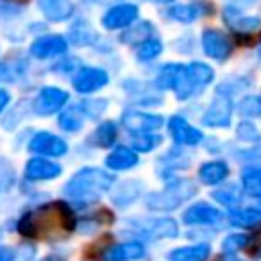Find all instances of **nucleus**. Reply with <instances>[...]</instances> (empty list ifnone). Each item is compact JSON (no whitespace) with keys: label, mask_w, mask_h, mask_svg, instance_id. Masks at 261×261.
<instances>
[{"label":"nucleus","mask_w":261,"mask_h":261,"mask_svg":"<svg viewBox=\"0 0 261 261\" xmlns=\"http://www.w3.org/2000/svg\"><path fill=\"white\" fill-rule=\"evenodd\" d=\"M75 228V216L65 202H49L18 220V230L27 239H57Z\"/></svg>","instance_id":"f257e3e1"},{"label":"nucleus","mask_w":261,"mask_h":261,"mask_svg":"<svg viewBox=\"0 0 261 261\" xmlns=\"http://www.w3.org/2000/svg\"><path fill=\"white\" fill-rule=\"evenodd\" d=\"M114 184V175L100 167H84L63 186V194L73 202H94Z\"/></svg>","instance_id":"f03ea898"},{"label":"nucleus","mask_w":261,"mask_h":261,"mask_svg":"<svg viewBox=\"0 0 261 261\" xmlns=\"http://www.w3.org/2000/svg\"><path fill=\"white\" fill-rule=\"evenodd\" d=\"M212 80H214L212 67L206 65V63L194 61V63L181 67V73H179V77L175 82L173 92H175L177 100H190V98L198 96Z\"/></svg>","instance_id":"7ed1b4c3"},{"label":"nucleus","mask_w":261,"mask_h":261,"mask_svg":"<svg viewBox=\"0 0 261 261\" xmlns=\"http://www.w3.org/2000/svg\"><path fill=\"white\" fill-rule=\"evenodd\" d=\"M196 192H198V188H196L194 181H190V179H175L165 190L149 194L145 198V204L151 210H173L184 200H190Z\"/></svg>","instance_id":"20e7f679"},{"label":"nucleus","mask_w":261,"mask_h":261,"mask_svg":"<svg viewBox=\"0 0 261 261\" xmlns=\"http://www.w3.org/2000/svg\"><path fill=\"white\" fill-rule=\"evenodd\" d=\"M67 100H69V96L65 90L55 88V86H47V88L39 90V94L33 102V112L37 116H49V114L61 110L67 104Z\"/></svg>","instance_id":"39448f33"},{"label":"nucleus","mask_w":261,"mask_h":261,"mask_svg":"<svg viewBox=\"0 0 261 261\" xmlns=\"http://www.w3.org/2000/svg\"><path fill=\"white\" fill-rule=\"evenodd\" d=\"M230 112H232V102L228 94L218 92L216 98L208 104L202 120L206 126H216V128H224L230 124Z\"/></svg>","instance_id":"423d86ee"},{"label":"nucleus","mask_w":261,"mask_h":261,"mask_svg":"<svg viewBox=\"0 0 261 261\" xmlns=\"http://www.w3.org/2000/svg\"><path fill=\"white\" fill-rule=\"evenodd\" d=\"M29 151L35 155H45V157H61L67 153V143L53 135V133H37L33 135V139L29 141Z\"/></svg>","instance_id":"0eeeda50"},{"label":"nucleus","mask_w":261,"mask_h":261,"mask_svg":"<svg viewBox=\"0 0 261 261\" xmlns=\"http://www.w3.org/2000/svg\"><path fill=\"white\" fill-rule=\"evenodd\" d=\"M122 126L133 133V135H143V133H153L163 126V118L159 114H149V112H137V110H126L120 118Z\"/></svg>","instance_id":"6e6552de"},{"label":"nucleus","mask_w":261,"mask_h":261,"mask_svg":"<svg viewBox=\"0 0 261 261\" xmlns=\"http://www.w3.org/2000/svg\"><path fill=\"white\" fill-rule=\"evenodd\" d=\"M75 92L80 94H92L102 90L108 84V73L100 67H80L77 73L71 80Z\"/></svg>","instance_id":"1a4fd4ad"},{"label":"nucleus","mask_w":261,"mask_h":261,"mask_svg":"<svg viewBox=\"0 0 261 261\" xmlns=\"http://www.w3.org/2000/svg\"><path fill=\"white\" fill-rule=\"evenodd\" d=\"M139 18V8L137 4L124 2V4H116L110 10H106V14L102 16V24L110 31L114 29H124L128 24H133Z\"/></svg>","instance_id":"9d476101"},{"label":"nucleus","mask_w":261,"mask_h":261,"mask_svg":"<svg viewBox=\"0 0 261 261\" xmlns=\"http://www.w3.org/2000/svg\"><path fill=\"white\" fill-rule=\"evenodd\" d=\"M67 51V41L61 35H43L33 41L31 55L37 59H51L57 55H63Z\"/></svg>","instance_id":"9b49d317"},{"label":"nucleus","mask_w":261,"mask_h":261,"mask_svg":"<svg viewBox=\"0 0 261 261\" xmlns=\"http://www.w3.org/2000/svg\"><path fill=\"white\" fill-rule=\"evenodd\" d=\"M202 49L208 57H212L216 61H224L230 55V43H228L226 35L216 29H206L202 33Z\"/></svg>","instance_id":"f8f14e48"},{"label":"nucleus","mask_w":261,"mask_h":261,"mask_svg":"<svg viewBox=\"0 0 261 261\" xmlns=\"http://www.w3.org/2000/svg\"><path fill=\"white\" fill-rule=\"evenodd\" d=\"M61 173V165L55 161H49L45 157H33L24 165V177L29 181H47L55 179Z\"/></svg>","instance_id":"ddd939ff"},{"label":"nucleus","mask_w":261,"mask_h":261,"mask_svg":"<svg viewBox=\"0 0 261 261\" xmlns=\"http://www.w3.org/2000/svg\"><path fill=\"white\" fill-rule=\"evenodd\" d=\"M169 126V133H171V139L177 143V145H188V147H194L202 141V130H198L196 126H192L186 118L181 116H173L169 118L167 122Z\"/></svg>","instance_id":"4468645a"},{"label":"nucleus","mask_w":261,"mask_h":261,"mask_svg":"<svg viewBox=\"0 0 261 261\" xmlns=\"http://www.w3.org/2000/svg\"><path fill=\"white\" fill-rule=\"evenodd\" d=\"M181 220L186 224H220L222 222V212L218 208L206 204V202H198V204L190 206L184 212Z\"/></svg>","instance_id":"2eb2a0df"},{"label":"nucleus","mask_w":261,"mask_h":261,"mask_svg":"<svg viewBox=\"0 0 261 261\" xmlns=\"http://www.w3.org/2000/svg\"><path fill=\"white\" fill-rule=\"evenodd\" d=\"M143 257H145V247L139 241L120 243V245L104 249L102 253V261H139Z\"/></svg>","instance_id":"dca6fc26"},{"label":"nucleus","mask_w":261,"mask_h":261,"mask_svg":"<svg viewBox=\"0 0 261 261\" xmlns=\"http://www.w3.org/2000/svg\"><path fill=\"white\" fill-rule=\"evenodd\" d=\"M39 10L43 12V16L51 22H63L67 18L73 16V2L71 0H37Z\"/></svg>","instance_id":"f3484780"},{"label":"nucleus","mask_w":261,"mask_h":261,"mask_svg":"<svg viewBox=\"0 0 261 261\" xmlns=\"http://www.w3.org/2000/svg\"><path fill=\"white\" fill-rule=\"evenodd\" d=\"M224 20L228 24V29H232L234 33H253L261 27V18L259 16H245L234 8H226L224 10Z\"/></svg>","instance_id":"a211bd4d"},{"label":"nucleus","mask_w":261,"mask_h":261,"mask_svg":"<svg viewBox=\"0 0 261 261\" xmlns=\"http://www.w3.org/2000/svg\"><path fill=\"white\" fill-rule=\"evenodd\" d=\"M139 163V155L130 147H116L108 157H106V167L114 171H124L130 169Z\"/></svg>","instance_id":"6ab92c4d"},{"label":"nucleus","mask_w":261,"mask_h":261,"mask_svg":"<svg viewBox=\"0 0 261 261\" xmlns=\"http://www.w3.org/2000/svg\"><path fill=\"white\" fill-rule=\"evenodd\" d=\"M153 239H175L177 237V222L173 218H153L141 226Z\"/></svg>","instance_id":"aec40b11"},{"label":"nucleus","mask_w":261,"mask_h":261,"mask_svg":"<svg viewBox=\"0 0 261 261\" xmlns=\"http://www.w3.org/2000/svg\"><path fill=\"white\" fill-rule=\"evenodd\" d=\"M206 10H208V6L202 4V2H198V4H175V6H171L167 10V16L177 20V22H186L188 24V22H194L196 18H200Z\"/></svg>","instance_id":"412c9836"},{"label":"nucleus","mask_w":261,"mask_h":261,"mask_svg":"<svg viewBox=\"0 0 261 261\" xmlns=\"http://www.w3.org/2000/svg\"><path fill=\"white\" fill-rule=\"evenodd\" d=\"M226 175H228V165H226L224 161H208V163H204V165L200 167V171H198L200 181H204V184H208V186L220 184L222 179H226Z\"/></svg>","instance_id":"4be33fe9"},{"label":"nucleus","mask_w":261,"mask_h":261,"mask_svg":"<svg viewBox=\"0 0 261 261\" xmlns=\"http://www.w3.org/2000/svg\"><path fill=\"white\" fill-rule=\"evenodd\" d=\"M210 255V245H192V247H179L169 253V261H206Z\"/></svg>","instance_id":"5701e85b"},{"label":"nucleus","mask_w":261,"mask_h":261,"mask_svg":"<svg viewBox=\"0 0 261 261\" xmlns=\"http://www.w3.org/2000/svg\"><path fill=\"white\" fill-rule=\"evenodd\" d=\"M141 194V181H122L116 190H114V194H112V202L116 204V206H128V204H133L135 200H137V196Z\"/></svg>","instance_id":"b1692460"},{"label":"nucleus","mask_w":261,"mask_h":261,"mask_svg":"<svg viewBox=\"0 0 261 261\" xmlns=\"http://www.w3.org/2000/svg\"><path fill=\"white\" fill-rule=\"evenodd\" d=\"M151 31H153V24H151V22L141 20V22H137L135 27H130L126 33H122V37H120V39H122L126 45L139 47V45H143L145 41H149V39H151Z\"/></svg>","instance_id":"393cba45"},{"label":"nucleus","mask_w":261,"mask_h":261,"mask_svg":"<svg viewBox=\"0 0 261 261\" xmlns=\"http://www.w3.org/2000/svg\"><path fill=\"white\" fill-rule=\"evenodd\" d=\"M230 222L234 226H243V228H251L255 224L261 222V210L259 208H241V210H230L228 214Z\"/></svg>","instance_id":"a878e982"},{"label":"nucleus","mask_w":261,"mask_h":261,"mask_svg":"<svg viewBox=\"0 0 261 261\" xmlns=\"http://www.w3.org/2000/svg\"><path fill=\"white\" fill-rule=\"evenodd\" d=\"M181 67L184 65H177V63H167L159 69L157 77H155V86L159 90H173L175 88V82L181 73Z\"/></svg>","instance_id":"bb28decb"},{"label":"nucleus","mask_w":261,"mask_h":261,"mask_svg":"<svg viewBox=\"0 0 261 261\" xmlns=\"http://www.w3.org/2000/svg\"><path fill=\"white\" fill-rule=\"evenodd\" d=\"M243 190L247 196L261 198V167H247L243 169Z\"/></svg>","instance_id":"cd10ccee"},{"label":"nucleus","mask_w":261,"mask_h":261,"mask_svg":"<svg viewBox=\"0 0 261 261\" xmlns=\"http://www.w3.org/2000/svg\"><path fill=\"white\" fill-rule=\"evenodd\" d=\"M57 122H59V126H61L63 130H67V133H77V130L84 126V114H82V110H80L77 106H73V108L63 110V112L59 114Z\"/></svg>","instance_id":"c85d7f7f"},{"label":"nucleus","mask_w":261,"mask_h":261,"mask_svg":"<svg viewBox=\"0 0 261 261\" xmlns=\"http://www.w3.org/2000/svg\"><path fill=\"white\" fill-rule=\"evenodd\" d=\"M118 130H116V124L112 120H104L102 124H98V128L94 130L92 135V141L98 145V147H110L116 139Z\"/></svg>","instance_id":"c756f323"},{"label":"nucleus","mask_w":261,"mask_h":261,"mask_svg":"<svg viewBox=\"0 0 261 261\" xmlns=\"http://www.w3.org/2000/svg\"><path fill=\"white\" fill-rule=\"evenodd\" d=\"M94 39H96V33H94V29L86 20L75 22L71 27V31H69V41L73 45H90Z\"/></svg>","instance_id":"7c9ffc66"},{"label":"nucleus","mask_w":261,"mask_h":261,"mask_svg":"<svg viewBox=\"0 0 261 261\" xmlns=\"http://www.w3.org/2000/svg\"><path fill=\"white\" fill-rule=\"evenodd\" d=\"M161 143V137L155 133H143V135H133L130 139V147L133 151H153L157 145Z\"/></svg>","instance_id":"2f4dec72"},{"label":"nucleus","mask_w":261,"mask_h":261,"mask_svg":"<svg viewBox=\"0 0 261 261\" xmlns=\"http://www.w3.org/2000/svg\"><path fill=\"white\" fill-rule=\"evenodd\" d=\"M239 114L245 118H253V116H261V98L259 96H245L239 106H237Z\"/></svg>","instance_id":"473e14b6"},{"label":"nucleus","mask_w":261,"mask_h":261,"mask_svg":"<svg viewBox=\"0 0 261 261\" xmlns=\"http://www.w3.org/2000/svg\"><path fill=\"white\" fill-rule=\"evenodd\" d=\"M161 51H163V43H161L159 39H149V41H145L143 45H139L137 57H139V61H151V59H155Z\"/></svg>","instance_id":"72a5a7b5"},{"label":"nucleus","mask_w":261,"mask_h":261,"mask_svg":"<svg viewBox=\"0 0 261 261\" xmlns=\"http://www.w3.org/2000/svg\"><path fill=\"white\" fill-rule=\"evenodd\" d=\"M212 198L216 202H220L222 206H228V208H234L239 204V190L234 186H226V188H220V190H214L212 192Z\"/></svg>","instance_id":"f704fd0d"},{"label":"nucleus","mask_w":261,"mask_h":261,"mask_svg":"<svg viewBox=\"0 0 261 261\" xmlns=\"http://www.w3.org/2000/svg\"><path fill=\"white\" fill-rule=\"evenodd\" d=\"M106 106H108L106 100H84L82 104H77V108L82 110V114H86V116H90V118L100 116V114L106 110Z\"/></svg>","instance_id":"c9c22d12"},{"label":"nucleus","mask_w":261,"mask_h":261,"mask_svg":"<svg viewBox=\"0 0 261 261\" xmlns=\"http://www.w3.org/2000/svg\"><path fill=\"white\" fill-rule=\"evenodd\" d=\"M237 137H239L241 141L255 143V141H259V130L255 128V124H253V122L243 120V122H239V126H237Z\"/></svg>","instance_id":"e433bc0d"},{"label":"nucleus","mask_w":261,"mask_h":261,"mask_svg":"<svg viewBox=\"0 0 261 261\" xmlns=\"http://www.w3.org/2000/svg\"><path fill=\"white\" fill-rule=\"evenodd\" d=\"M245 245H247V237L245 234H230V237L224 239L222 249H224V253L234 255V251L237 249H245Z\"/></svg>","instance_id":"4c0bfd02"},{"label":"nucleus","mask_w":261,"mask_h":261,"mask_svg":"<svg viewBox=\"0 0 261 261\" xmlns=\"http://www.w3.org/2000/svg\"><path fill=\"white\" fill-rule=\"evenodd\" d=\"M249 251H253V253H257L259 249H261V230L259 232H255V234H251V237H247V245H245Z\"/></svg>","instance_id":"58836bf2"},{"label":"nucleus","mask_w":261,"mask_h":261,"mask_svg":"<svg viewBox=\"0 0 261 261\" xmlns=\"http://www.w3.org/2000/svg\"><path fill=\"white\" fill-rule=\"evenodd\" d=\"M75 63H77V59H67V61H61V63H57L59 67H55V71H71V69H75Z\"/></svg>","instance_id":"ea45409f"},{"label":"nucleus","mask_w":261,"mask_h":261,"mask_svg":"<svg viewBox=\"0 0 261 261\" xmlns=\"http://www.w3.org/2000/svg\"><path fill=\"white\" fill-rule=\"evenodd\" d=\"M16 253L10 247H0V261H14Z\"/></svg>","instance_id":"a19ab883"},{"label":"nucleus","mask_w":261,"mask_h":261,"mask_svg":"<svg viewBox=\"0 0 261 261\" xmlns=\"http://www.w3.org/2000/svg\"><path fill=\"white\" fill-rule=\"evenodd\" d=\"M228 4H230V8L239 10V8H243V6H251V4H255V0H228Z\"/></svg>","instance_id":"79ce46f5"},{"label":"nucleus","mask_w":261,"mask_h":261,"mask_svg":"<svg viewBox=\"0 0 261 261\" xmlns=\"http://www.w3.org/2000/svg\"><path fill=\"white\" fill-rule=\"evenodd\" d=\"M8 102H10V94L6 90H0V112L8 106Z\"/></svg>","instance_id":"37998d69"},{"label":"nucleus","mask_w":261,"mask_h":261,"mask_svg":"<svg viewBox=\"0 0 261 261\" xmlns=\"http://www.w3.org/2000/svg\"><path fill=\"white\" fill-rule=\"evenodd\" d=\"M41 261H63V255H47Z\"/></svg>","instance_id":"c03bdc74"},{"label":"nucleus","mask_w":261,"mask_h":261,"mask_svg":"<svg viewBox=\"0 0 261 261\" xmlns=\"http://www.w3.org/2000/svg\"><path fill=\"white\" fill-rule=\"evenodd\" d=\"M6 77V71H4V65H0V82Z\"/></svg>","instance_id":"a18cd8bd"},{"label":"nucleus","mask_w":261,"mask_h":261,"mask_svg":"<svg viewBox=\"0 0 261 261\" xmlns=\"http://www.w3.org/2000/svg\"><path fill=\"white\" fill-rule=\"evenodd\" d=\"M92 2H96V4H106V2H114V0H92Z\"/></svg>","instance_id":"49530a36"},{"label":"nucleus","mask_w":261,"mask_h":261,"mask_svg":"<svg viewBox=\"0 0 261 261\" xmlns=\"http://www.w3.org/2000/svg\"><path fill=\"white\" fill-rule=\"evenodd\" d=\"M153 2H169V0H153Z\"/></svg>","instance_id":"de8ad7c7"},{"label":"nucleus","mask_w":261,"mask_h":261,"mask_svg":"<svg viewBox=\"0 0 261 261\" xmlns=\"http://www.w3.org/2000/svg\"><path fill=\"white\" fill-rule=\"evenodd\" d=\"M259 59H261V47H259Z\"/></svg>","instance_id":"09e8293b"}]
</instances>
